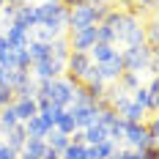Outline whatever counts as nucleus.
<instances>
[{"label": "nucleus", "mask_w": 159, "mask_h": 159, "mask_svg": "<svg viewBox=\"0 0 159 159\" xmlns=\"http://www.w3.org/2000/svg\"><path fill=\"white\" fill-rule=\"evenodd\" d=\"M157 52L151 47H145V44H137V47H126L121 52V61H124V71H134V74H140L145 66L151 63V58H154Z\"/></svg>", "instance_id": "f257e3e1"}, {"label": "nucleus", "mask_w": 159, "mask_h": 159, "mask_svg": "<svg viewBox=\"0 0 159 159\" xmlns=\"http://www.w3.org/2000/svg\"><path fill=\"white\" fill-rule=\"evenodd\" d=\"M36 14H39V25H49V28H58V30L66 28V8L58 0H47L41 6H36Z\"/></svg>", "instance_id": "f03ea898"}, {"label": "nucleus", "mask_w": 159, "mask_h": 159, "mask_svg": "<svg viewBox=\"0 0 159 159\" xmlns=\"http://www.w3.org/2000/svg\"><path fill=\"white\" fill-rule=\"evenodd\" d=\"M66 41L71 52H88L96 44V25L93 28H80V30H69L66 33Z\"/></svg>", "instance_id": "7ed1b4c3"}, {"label": "nucleus", "mask_w": 159, "mask_h": 159, "mask_svg": "<svg viewBox=\"0 0 159 159\" xmlns=\"http://www.w3.org/2000/svg\"><path fill=\"white\" fill-rule=\"evenodd\" d=\"M124 140H126L134 151H143V148H148V145H154L151 140H148L145 121H140V124H126V129H124Z\"/></svg>", "instance_id": "20e7f679"}, {"label": "nucleus", "mask_w": 159, "mask_h": 159, "mask_svg": "<svg viewBox=\"0 0 159 159\" xmlns=\"http://www.w3.org/2000/svg\"><path fill=\"white\" fill-rule=\"evenodd\" d=\"M96 74L102 82H115V80L124 74V61H121V52H115L110 61H104V63H93Z\"/></svg>", "instance_id": "39448f33"}, {"label": "nucleus", "mask_w": 159, "mask_h": 159, "mask_svg": "<svg viewBox=\"0 0 159 159\" xmlns=\"http://www.w3.org/2000/svg\"><path fill=\"white\" fill-rule=\"evenodd\" d=\"M11 25H16V28H22V30L30 33L36 25H39V14H36V6H30V3H19L16 6L14 16H11Z\"/></svg>", "instance_id": "423d86ee"}, {"label": "nucleus", "mask_w": 159, "mask_h": 159, "mask_svg": "<svg viewBox=\"0 0 159 159\" xmlns=\"http://www.w3.org/2000/svg\"><path fill=\"white\" fill-rule=\"evenodd\" d=\"M30 69H33V77L36 80H58L63 74V63L55 61V58H44V61L33 63Z\"/></svg>", "instance_id": "0eeeda50"}, {"label": "nucleus", "mask_w": 159, "mask_h": 159, "mask_svg": "<svg viewBox=\"0 0 159 159\" xmlns=\"http://www.w3.org/2000/svg\"><path fill=\"white\" fill-rule=\"evenodd\" d=\"M11 107H14L16 118H19V124H25V121H30L33 115H39V104H36V96H14Z\"/></svg>", "instance_id": "6e6552de"}, {"label": "nucleus", "mask_w": 159, "mask_h": 159, "mask_svg": "<svg viewBox=\"0 0 159 159\" xmlns=\"http://www.w3.org/2000/svg\"><path fill=\"white\" fill-rule=\"evenodd\" d=\"M69 110H71L74 121H77V129H88V126H93L96 118H99L96 107H80V104H71Z\"/></svg>", "instance_id": "1a4fd4ad"}, {"label": "nucleus", "mask_w": 159, "mask_h": 159, "mask_svg": "<svg viewBox=\"0 0 159 159\" xmlns=\"http://www.w3.org/2000/svg\"><path fill=\"white\" fill-rule=\"evenodd\" d=\"M3 36H6V41H8L11 47H16V49H25L28 44H30V33L22 30V28H16V25H8Z\"/></svg>", "instance_id": "9d476101"}, {"label": "nucleus", "mask_w": 159, "mask_h": 159, "mask_svg": "<svg viewBox=\"0 0 159 159\" xmlns=\"http://www.w3.org/2000/svg\"><path fill=\"white\" fill-rule=\"evenodd\" d=\"M22 126H25V134L28 137H36V140H44V134L49 132V126L41 121V115H33L30 121H25Z\"/></svg>", "instance_id": "9b49d317"}, {"label": "nucleus", "mask_w": 159, "mask_h": 159, "mask_svg": "<svg viewBox=\"0 0 159 159\" xmlns=\"http://www.w3.org/2000/svg\"><path fill=\"white\" fill-rule=\"evenodd\" d=\"M82 137H85V145H99V143H104V140H110V132L102 124H93V126H88L82 132Z\"/></svg>", "instance_id": "f8f14e48"}, {"label": "nucleus", "mask_w": 159, "mask_h": 159, "mask_svg": "<svg viewBox=\"0 0 159 159\" xmlns=\"http://www.w3.org/2000/svg\"><path fill=\"white\" fill-rule=\"evenodd\" d=\"M44 151H47V143H44V140H36V137H28L19 154H22V157H28V159H41V157H44Z\"/></svg>", "instance_id": "ddd939ff"}, {"label": "nucleus", "mask_w": 159, "mask_h": 159, "mask_svg": "<svg viewBox=\"0 0 159 159\" xmlns=\"http://www.w3.org/2000/svg\"><path fill=\"white\" fill-rule=\"evenodd\" d=\"M6 134H8L6 145H8L11 151H16V154H19V151H22V145H25V140H28V134H25V126H22V124H16V126H14V129H8Z\"/></svg>", "instance_id": "4468645a"}, {"label": "nucleus", "mask_w": 159, "mask_h": 159, "mask_svg": "<svg viewBox=\"0 0 159 159\" xmlns=\"http://www.w3.org/2000/svg\"><path fill=\"white\" fill-rule=\"evenodd\" d=\"M115 52H118L115 44H93V47L88 49V55H91V61H93V63H104V61H110Z\"/></svg>", "instance_id": "2eb2a0df"}, {"label": "nucleus", "mask_w": 159, "mask_h": 159, "mask_svg": "<svg viewBox=\"0 0 159 159\" xmlns=\"http://www.w3.org/2000/svg\"><path fill=\"white\" fill-rule=\"evenodd\" d=\"M44 143L49 145V148H55V151H63L66 145H69V134H63V132H61V129H49L47 134H44Z\"/></svg>", "instance_id": "dca6fc26"}, {"label": "nucleus", "mask_w": 159, "mask_h": 159, "mask_svg": "<svg viewBox=\"0 0 159 159\" xmlns=\"http://www.w3.org/2000/svg\"><path fill=\"white\" fill-rule=\"evenodd\" d=\"M28 55H30V66H33V63H39V61L49 58V44L30 39V44H28Z\"/></svg>", "instance_id": "f3484780"}, {"label": "nucleus", "mask_w": 159, "mask_h": 159, "mask_svg": "<svg viewBox=\"0 0 159 159\" xmlns=\"http://www.w3.org/2000/svg\"><path fill=\"white\" fill-rule=\"evenodd\" d=\"M121 118H124L126 124H140V121L145 118V110L140 107V104H134V102H129L126 107L121 110Z\"/></svg>", "instance_id": "a211bd4d"}, {"label": "nucleus", "mask_w": 159, "mask_h": 159, "mask_svg": "<svg viewBox=\"0 0 159 159\" xmlns=\"http://www.w3.org/2000/svg\"><path fill=\"white\" fill-rule=\"evenodd\" d=\"M55 129H61L63 134H71V132H77V121H74V115H71V110L66 107L61 115H58V121H55Z\"/></svg>", "instance_id": "6ab92c4d"}, {"label": "nucleus", "mask_w": 159, "mask_h": 159, "mask_svg": "<svg viewBox=\"0 0 159 159\" xmlns=\"http://www.w3.org/2000/svg\"><path fill=\"white\" fill-rule=\"evenodd\" d=\"M19 124V118H16L14 107L8 104V107H0V132H8V129H14Z\"/></svg>", "instance_id": "aec40b11"}, {"label": "nucleus", "mask_w": 159, "mask_h": 159, "mask_svg": "<svg viewBox=\"0 0 159 159\" xmlns=\"http://www.w3.org/2000/svg\"><path fill=\"white\" fill-rule=\"evenodd\" d=\"M61 159H88V145H74L69 143L61 151Z\"/></svg>", "instance_id": "412c9836"}, {"label": "nucleus", "mask_w": 159, "mask_h": 159, "mask_svg": "<svg viewBox=\"0 0 159 159\" xmlns=\"http://www.w3.org/2000/svg\"><path fill=\"white\" fill-rule=\"evenodd\" d=\"M96 44H115V33L107 25H96Z\"/></svg>", "instance_id": "4be33fe9"}, {"label": "nucleus", "mask_w": 159, "mask_h": 159, "mask_svg": "<svg viewBox=\"0 0 159 159\" xmlns=\"http://www.w3.org/2000/svg\"><path fill=\"white\" fill-rule=\"evenodd\" d=\"M11 102H14V91L6 88V85H0V107H8Z\"/></svg>", "instance_id": "5701e85b"}, {"label": "nucleus", "mask_w": 159, "mask_h": 159, "mask_svg": "<svg viewBox=\"0 0 159 159\" xmlns=\"http://www.w3.org/2000/svg\"><path fill=\"white\" fill-rule=\"evenodd\" d=\"M112 159H143V157H140V151H134V148H132V151H115Z\"/></svg>", "instance_id": "b1692460"}, {"label": "nucleus", "mask_w": 159, "mask_h": 159, "mask_svg": "<svg viewBox=\"0 0 159 159\" xmlns=\"http://www.w3.org/2000/svg\"><path fill=\"white\" fill-rule=\"evenodd\" d=\"M16 157H19L16 151H11L6 143H0V159H16Z\"/></svg>", "instance_id": "393cba45"}, {"label": "nucleus", "mask_w": 159, "mask_h": 159, "mask_svg": "<svg viewBox=\"0 0 159 159\" xmlns=\"http://www.w3.org/2000/svg\"><path fill=\"white\" fill-rule=\"evenodd\" d=\"M41 159H61V151H55V148H49L47 145V151H44V157Z\"/></svg>", "instance_id": "a878e982"}, {"label": "nucleus", "mask_w": 159, "mask_h": 159, "mask_svg": "<svg viewBox=\"0 0 159 159\" xmlns=\"http://www.w3.org/2000/svg\"><path fill=\"white\" fill-rule=\"evenodd\" d=\"M137 6H140V11H143V8H148V11H154L157 0H137Z\"/></svg>", "instance_id": "bb28decb"}, {"label": "nucleus", "mask_w": 159, "mask_h": 159, "mask_svg": "<svg viewBox=\"0 0 159 159\" xmlns=\"http://www.w3.org/2000/svg\"><path fill=\"white\" fill-rule=\"evenodd\" d=\"M3 74H6V69H3V66H0V85H3Z\"/></svg>", "instance_id": "cd10ccee"}, {"label": "nucleus", "mask_w": 159, "mask_h": 159, "mask_svg": "<svg viewBox=\"0 0 159 159\" xmlns=\"http://www.w3.org/2000/svg\"><path fill=\"white\" fill-rule=\"evenodd\" d=\"M3 6H6V0H0V8H3Z\"/></svg>", "instance_id": "c85d7f7f"}]
</instances>
